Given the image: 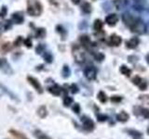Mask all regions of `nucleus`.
<instances>
[{
    "mask_svg": "<svg viewBox=\"0 0 149 139\" xmlns=\"http://www.w3.org/2000/svg\"><path fill=\"white\" fill-rule=\"evenodd\" d=\"M118 21V17L116 14H109L108 16L105 17V22L109 26H115Z\"/></svg>",
    "mask_w": 149,
    "mask_h": 139,
    "instance_id": "nucleus-10",
    "label": "nucleus"
},
{
    "mask_svg": "<svg viewBox=\"0 0 149 139\" xmlns=\"http://www.w3.org/2000/svg\"><path fill=\"white\" fill-rule=\"evenodd\" d=\"M127 132L130 134V136H132L134 137H141L142 136V133L138 131H135V130H127Z\"/></svg>",
    "mask_w": 149,
    "mask_h": 139,
    "instance_id": "nucleus-31",
    "label": "nucleus"
},
{
    "mask_svg": "<svg viewBox=\"0 0 149 139\" xmlns=\"http://www.w3.org/2000/svg\"><path fill=\"white\" fill-rule=\"evenodd\" d=\"M27 12L31 16H39L42 13V5L37 0H28Z\"/></svg>",
    "mask_w": 149,
    "mask_h": 139,
    "instance_id": "nucleus-2",
    "label": "nucleus"
},
{
    "mask_svg": "<svg viewBox=\"0 0 149 139\" xmlns=\"http://www.w3.org/2000/svg\"><path fill=\"white\" fill-rule=\"evenodd\" d=\"M45 35H46V30L43 29V28H39V29L36 30V38H43Z\"/></svg>",
    "mask_w": 149,
    "mask_h": 139,
    "instance_id": "nucleus-26",
    "label": "nucleus"
},
{
    "mask_svg": "<svg viewBox=\"0 0 149 139\" xmlns=\"http://www.w3.org/2000/svg\"><path fill=\"white\" fill-rule=\"evenodd\" d=\"M129 119H130L129 114L124 110L121 111L120 113H118V115H116V120H118V122H126Z\"/></svg>",
    "mask_w": 149,
    "mask_h": 139,
    "instance_id": "nucleus-17",
    "label": "nucleus"
},
{
    "mask_svg": "<svg viewBox=\"0 0 149 139\" xmlns=\"http://www.w3.org/2000/svg\"><path fill=\"white\" fill-rule=\"evenodd\" d=\"M0 70L5 73V74H10L13 73V70L10 67V65L8 62V60L4 58H0Z\"/></svg>",
    "mask_w": 149,
    "mask_h": 139,
    "instance_id": "nucleus-5",
    "label": "nucleus"
},
{
    "mask_svg": "<svg viewBox=\"0 0 149 139\" xmlns=\"http://www.w3.org/2000/svg\"><path fill=\"white\" fill-rule=\"evenodd\" d=\"M72 54H73V57H74V60H76V62H77L79 64H82L85 62V58H86L85 52H84L83 48L80 45H73Z\"/></svg>",
    "mask_w": 149,
    "mask_h": 139,
    "instance_id": "nucleus-3",
    "label": "nucleus"
},
{
    "mask_svg": "<svg viewBox=\"0 0 149 139\" xmlns=\"http://www.w3.org/2000/svg\"><path fill=\"white\" fill-rule=\"evenodd\" d=\"M146 61H147V63L149 64V54H148V55L146 56Z\"/></svg>",
    "mask_w": 149,
    "mask_h": 139,
    "instance_id": "nucleus-46",
    "label": "nucleus"
},
{
    "mask_svg": "<svg viewBox=\"0 0 149 139\" xmlns=\"http://www.w3.org/2000/svg\"><path fill=\"white\" fill-rule=\"evenodd\" d=\"M44 58H45V60L48 63H51V62H52L53 57H52V55H51L49 52H45V54H44Z\"/></svg>",
    "mask_w": 149,
    "mask_h": 139,
    "instance_id": "nucleus-30",
    "label": "nucleus"
},
{
    "mask_svg": "<svg viewBox=\"0 0 149 139\" xmlns=\"http://www.w3.org/2000/svg\"><path fill=\"white\" fill-rule=\"evenodd\" d=\"M7 12H8V9L6 7H2L1 10H0V18H4L5 16L7 15Z\"/></svg>",
    "mask_w": 149,
    "mask_h": 139,
    "instance_id": "nucleus-39",
    "label": "nucleus"
},
{
    "mask_svg": "<svg viewBox=\"0 0 149 139\" xmlns=\"http://www.w3.org/2000/svg\"><path fill=\"white\" fill-rule=\"evenodd\" d=\"M135 1H140V0H135Z\"/></svg>",
    "mask_w": 149,
    "mask_h": 139,
    "instance_id": "nucleus-48",
    "label": "nucleus"
},
{
    "mask_svg": "<svg viewBox=\"0 0 149 139\" xmlns=\"http://www.w3.org/2000/svg\"><path fill=\"white\" fill-rule=\"evenodd\" d=\"M22 44V38L21 36H19L18 38L16 39V41L14 42V45H15L16 46H19V45H21Z\"/></svg>",
    "mask_w": 149,
    "mask_h": 139,
    "instance_id": "nucleus-43",
    "label": "nucleus"
},
{
    "mask_svg": "<svg viewBox=\"0 0 149 139\" xmlns=\"http://www.w3.org/2000/svg\"><path fill=\"white\" fill-rule=\"evenodd\" d=\"M97 98H98V100H99L100 102H102V103H105V102L107 101V96L105 95V93L102 92V91H100L99 93H98Z\"/></svg>",
    "mask_w": 149,
    "mask_h": 139,
    "instance_id": "nucleus-23",
    "label": "nucleus"
},
{
    "mask_svg": "<svg viewBox=\"0 0 149 139\" xmlns=\"http://www.w3.org/2000/svg\"><path fill=\"white\" fill-rule=\"evenodd\" d=\"M81 8H82V11L86 14H90L91 12V6L90 5V3H88V2H84Z\"/></svg>",
    "mask_w": 149,
    "mask_h": 139,
    "instance_id": "nucleus-22",
    "label": "nucleus"
},
{
    "mask_svg": "<svg viewBox=\"0 0 149 139\" xmlns=\"http://www.w3.org/2000/svg\"><path fill=\"white\" fill-rule=\"evenodd\" d=\"M49 92L50 93V94H52L53 96H59L61 95V93H62L63 91V88L60 87L58 85H56V83H54L53 85H51L48 88Z\"/></svg>",
    "mask_w": 149,
    "mask_h": 139,
    "instance_id": "nucleus-11",
    "label": "nucleus"
},
{
    "mask_svg": "<svg viewBox=\"0 0 149 139\" xmlns=\"http://www.w3.org/2000/svg\"><path fill=\"white\" fill-rule=\"evenodd\" d=\"M84 75L88 80H95L97 76V69L94 66H88L84 70Z\"/></svg>",
    "mask_w": 149,
    "mask_h": 139,
    "instance_id": "nucleus-4",
    "label": "nucleus"
},
{
    "mask_svg": "<svg viewBox=\"0 0 149 139\" xmlns=\"http://www.w3.org/2000/svg\"><path fill=\"white\" fill-rule=\"evenodd\" d=\"M0 89L3 90L5 93H6V94H7L9 97H10V98H11L12 100L16 101V102H19V98H18V97H17L15 95H14L10 90H8V88H7L6 86H4L3 85H1V83H0Z\"/></svg>",
    "mask_w": 149,
    "mask_h": 139,
    "instance_id": "nucleus-16",
    "label": "nucleus"
},
{
    "mask_svg": "<svg viewBox=\"0 0 149 139\" xmlns=\"http://www.w3.org/2000/svg\"><path fill=\"white\" fill-rule=\"evenodd\" d=\"M139 43H140L139 38H137V37H133V38H132L130 40L126 42V46H127V47L130 48V49H133L135 47H137V45H139Z\"/></svg>",
    "mask_w": 149,
    "mask_h": 139,
    "instance_id": "nucleus-13",
    "label": "nucleus"
},
{
    "mask_svg": "<svg viewBox=\"0 0 149 139\" xmlns=\"http://www.w3.org/2000/svg\"><path fill=\"white\" fill-rule=\"evenodd\" d=\"M80 1H81V0H72V2H73L74 5H77V4H79V3H80Z\"/></svg>",
    "mask_w": 149,
    "mask_h": 139,
    "instance_id": "nucleus-45",
    "label": "nucleus"
},
{
    "mask_svg": "<svg viewBox=\"0 0 149 139\" xmlns=\"http://www.w3.org/2000/svg\"><path fill=\"white\" fill-rule=\"evenodd\" d=\"M27 81L33 87L35 88L36 91L38 93V94H42V93H43V88H42L40 83L38 82L37 79L34 78L33 76H27Z\"/></svg>",
    "mask_w": 149,
    "mask_h": 139,
    "instance_id": "nucleus-7",
    "label": "nucleus"
},
{
    "mask_svg": "<svg viewBox=\"0 0 149 139\" xmlns=\"http://www.w3.org/2000/svg\"><path fill=\"white\" fill-rule=\"evenodd\" d=\"M97 120H98V122H106V120H108V117H107L105 114H98L97 115Z\"/></svg>",
    "mask_w": 149,
    "mask_h": 139,
    "instance_id": "nucleus-32",
    "label": "nucleus"
},
{
    "mask_svg": "<svg viewBox=\"0 0 149 139\" xmlns=\"http://www.w3.org/2000/svg\"><path fill=\"white\" fill-rule=\"evenodd\" d=\"M70 91H71L73 94H77V93L79 92V89L76 83H73V85H70Z\"/></svg>",
    "mask_w": 149,
    "mask_h": 139,
    "instance_id": "nucleus-33",
    "label": "nucleus"
},
{
    "mask_svg": "<svg viewBox=\"0 0 149 139\" xmlns=\"http://www.w3.org/2000/svg\"><path fill=\"white\" fill-rule=\"evenodd\" d=\"M119 71H120L121 73L124 74V75H125V76H127V77H130V74H132V70L129 69L127 66H125V65H122V66L120 67Z\"/></svg>",
    "mask_w": 149,
    "mask_h": 139,
    "instance_id": "nucleus-20",
    "label": "nucleus"
},
{
    "mask_svg": "<svg viewBox=\"0 0 149 139\" xmlns=\"http://www.w3.org/2000/svg\"><path fill=\"white\" fill-rule=\"evenodd\" d=\"M139 98L141 99V100H143V102H146V104H149V96H147V95H144V96H140Z\"/></svg>",
    "mask_w": 149,
    "mask_h": 139,
    "instance_id": "nucleus-40",
    "label": "nucleus"
},
{
    "mask_svg": "<svg viewBox=\"0 0 149 139\" xmlns=\"http://www.w3.org/2000/svg\"><path fill=\"white\" fill-rule=\"evenodd\" d=\"M8 133L17 139H29L24 133H22V132L18 131V130H15V129H9Z\"/></svg>",
    "mask_w": 149,
    "mask_h": 139,
    "instance_id": "nucleus-12",
    "label": "nucleus"
},
{
    "mask_svg": "<svg viewBox=\"0 0 149 139\" xmlns=\"http://www.w3.org/2000/svg\"><path fill=\"white\" fill-rule=\"evenodd\" d=\"M73 103V98L71 96H68L67 95H65L63 97V106L64 107H69Z\"/></svg>",
    "mask_w": 149,
    "mask_h": 139,
    "instance_id": "nucleus-27",
    "label": "nucleus"
},
{
    "mask_svg": "<svg viewBox=\"0 0 149 139\" xmlns=\"http://www.w3.org/2000/svg\"><path fill=\"white\" fill-rule=\"evenodd\" d=\"M93 56H94V58L97 60V61H102L104 59V55L102 54V53H93Z\"/></svg>",
    "mask_w": 149,
    "mask_h": 139,
    "instance_id": "nucleus-29",
    "label": "nucleus"
},
{
    "mask_svg": "<svg viewBox=\"0 0 149 139\" xmlns=\"http://www.w3.org/2000/svg\"><path fill=\"white\" fill-rule=\"evenodd\" d=\"M142 115L146 119H148L149 120V109H142Z\"/></svg>",
    "mask_w": 149,
    "mask_h": 139,
    "instance_id": "nucleus-38",
    "label": "nucleus"
},
{
    "mask_svg": "<svg viewBox=\"0 0 149 139\" xmlns=\"http://www.w3.org/2000/svg\"><path fill=\"white\" fill-rule=\"evenodd\" d=\"M121 100H122V97L119 96H114L111 97V101L114 102V103H119Z\"/></svg>",
    "mask_w": 149,
    "mask_h": 139,
    "instance_id": "nucleus-36",
    "label": "nucleus"
},
{
    "mask_svg": "<svg viewBox=\"0 0 149 139\" xmlns=\"http://www.w3.org/2000/svg\"><path fill=\"white\" fill-rule=\"evenodd\" d=\"M33 134H34V136L36 139H51L49 136H47L46 133H44L42 131H40V130H35Z\"/></svg>",
    "mask_w": 149,
    "mask_h": 139,
    "instance_id": "nucleus-18",
    "label": "nucleus"
},
{
    "mask_svg": "<svg viewBox=\"0 0 149 139\" xmlns=\"http://www.w3.org/2000/svg\"><path fill=\"white\" fill-rule=\"evenodd\" d=\"M56 29H57V32H59V34H61V35H62L63 39H65V35H66V31H65L61 25H58Z\"/></svg>",
    "mask_w": 149,
    "mask_h": 139,
    "instance_id": "nucleus-28",
    "label": "nucleus"
},
{
    "mask_svg": "<svg viewBox=\"0 0 149 139\" xmlns=\"http://www.w3.org/2000/svg\"><path fill=\"white\" fill-rule=\"evenodd\" d=\"M115 5L118 9L124 8L126 7V5H127V0H116Z\"/></svg>",
    "mask_w": 149,
    "mask_h": 139,
    "instance_id": "nucleus-21",
    "label": "nucleus"
},
{
    "mask_svg": "<svg viewBox=\"0 0 149 139\" xmlns=\"http://www.w3.org/2000/svg\"><path fill=\"white\" fill-rule=\"evenodd\" d=\"M73 111L76 114H79L80 113V106H79V104H74V107H73Z\"/></svg>",
    "mask_w": 149,
    "mask_h": 139,
    "instance_id": "nucleus-37",
    "label": "nucleus"
},
{
    "mask_svg": "<svg viewBox=\"0 0 149 139\" xmlns=\"http://www.w3.org/2000/svg\"><path fill=\"white\" fill-rule=\"evenodd\" d=\"M10 44L9 43H8V44H4L3 45H2V52L3 53H6V52H8V51H9L10 50Z\"/></svg>",
    "mask_w": 149,
    "mask_h": 139,
    "instance_id": "nucleus-35",
    "label": "nucleus"
},
{
    "mask_svg": "<svg viewBox=\"0 0 149 139\" xmlns=\"http://www.w3.org/2000/svg\"><path fill=\"white\" fill-rule=\"evenodd\" d=\"M71 74V71H70V68L67 65H64L63 67V71H62V75L63 78H68Z\"/></svg>",
    "mask_w": 149,
    "mask_h": 139,
    "instance_id": "nucleus-25",
    "label": "nucleus"
},
{
    "mask_svg": "<svg viewBox=\"0 0 149 139\" xmlns=\"http://www.w3.org/2000/svg\"><path fill=\"white\" fill-rule=\"evenodd\" d=\"M147 133L149 134V127H148V129H147Z\"/></svg>",
    "mask_w": 149,
    "mask_h": 139,
    "instance_id": "nucleus-47",
    "label": "nucleus"
},
{
    "mask_svg": "<svg viewBox=\"0 0 149 139\" xmlns=\"http://www.w3.org/2000/svg\"><path fill=\"white\" fill-rule=\"evenodd\" d=\"M122 20L125 24L130 28V31L132 32H135V34H143L146 32V24H144V22L142 20H140V19L135 18L130 15V14L125 13L122 16Z\"/></svg>",
    "mask_w": 149,
    "mask_h": 139,
    "instance_id": "nucleus-1",
    "label": "nucleus"
},
{
    "mask_svg": "<svg viewBox=\"0 0 149 139\" xmlns=\"http://www.w3.org/2000/svg\"><path fill=\"white\" fill-rule=\"evenodd\" d=\"M102 26H104V24H102V22L101 20H96L94 21V25H93V28H94V30L96 32H101L102 30Z\"/></svg>",
    "mask_w": 149,
    "mask_h": 139,
    "instance_id": "nucleus-24",
    "label": "nucleus"
},
{
    "mask_svg": "<svg viewBox=\"0 0 149 139\" xmlns=\"http://www.w3.org/2000/svg\"><path fill=\"white\" fill-rule=\"evenodd\" d=\"M7 139H8V138H7Z\"/></svg>",
    "mask_w": 149,
    "mask_h": 139,
    "instance_id": "nucleus-49",
    "label": "nucleus"
},
{
    "mask_svg": "<svg viewBox=\"0 0 149 139\" xmlns=\"http://www.w3.org/2000/svg\"><path fill=\"white\" fill-rule=\"evenodd\" d=\"M49 3L51 5L58 7V6H60V4H61V2H62V0H49Z\"/></svg>",
    "mask_w": 149,
    "mask_h": 139,
    "instance_id": "nucleus-41",
    "label": "nucleus"
},
{
    "mask_svg": "<svg viewBox=\"0 0 149 139\" xmlns=\"http://www.w3.org/2000/svg\"><path fill=\"white\" fill-rule=\"evenodd\" d=\"M37 115L39 116L41 119H45L48 115V110H47L46 106H40L38 109H37Z\"/></svg>",
    "mask_w": 149,
    "mask_h": 139,
    "instance_id": "nucleus-19",
    "label": "nucleus"
},
{
    "mask_svg": "<svg viewBox=\"0 0 149 139\" xmlns=\"http://www.w3.org/2000/svg\"><path fill=\"white\" fill-rule=\"evenodd\" d=\"M80 43L82 44L83 47H85L87 50H90L92 51V44H91V41L90 39V37L88 35H81L80 36Z\"/></svg>",
    "mask_w": 149,
    "mask_h": 139,
    "instance_id": "nucleus-8",
    "label": "nucleus"
},
{
    "mask_svg": "<svg viewBox=\"0 0 149 139\" xmlns=\"http://www.w3.org/2000/svg\"><path fill=\"white\" fill-rule=\"evenodd\" d=\"M24 45L27 46L28 48H30V47H32V41H31V39L30 38H27V39H25L24 41Z\"/></svg>",
    "mask_w": 149,
    "mask_h": 139,
    "instance_id": "nucleus-44",
    "label": "nucleus"
},
{
    "mask_svg": "<svg viewBox=\"0 0 149 139\" xmlns=\"http://www.w3.org/2000/svg\"><path fill=\"white\" fill-rule=\"evenodd\" d=\"M81 120H82V123H83V128L85 129L87 132H91L94 130L95 125H94V122H93V120L87 117V116H83Z\"/></svg>",
    "mask_w": 149,
    "mask_h": 139,
    "instance_id": "nucleus-6",
    "label": "nucleus"
},
{
    "mask_svg": "<svg viewBox=\"0 0 149 139\" xmlns=\"http://www.w3.org/2000/svg\"><path fill=\"white\" fill-rule=\"evenodd\" d=\"M12 20L13 21L17 23V24H21L23 22L24 20V17H23V13L22 12H15L12 14Z\"/></svg>",
    "mask_w": 149,
    "mask_h": 139,
    "instance_id": "nucleus-14",
    "label": "nucleus"
},
{
    "mask_svg": "<svg viewBox=\"0 0 149 139\" xmlns=\"http://www.w3.org/2000/svg\"><path fill=\"white\" fill-rule=\"evenodd\" d=\"M45 50V45L43 44H39L36 47V54H42Z\"/></svg>",
    "mask_w": 149,
    "mask_h": 139,
    "instance_id": "nucleus-34",
    "label": "nucleus"
},
{
    "mask_svg": "<svg viewBox=\"0 0 149 139\" xmlns=\"http://www.w3.org/2000/svg\"><path fill=\"white\" fill-rule=\"evenodd\" d=\"M11 28V22L8 21H5L4 22V29L5 30H8V29H10Z\"/></svg>",
    "mask_w": 149,
    "mask_h": 139,
    "instance_id": "nucleus-42",
    "label": "nucleus"
},
{
    "mask_svg": "<svg viewBox=\"0 0 149 139\" xmlns=\"http://www.w3.org/2000/svg\"><path fill=\"white\" fill-rule=\"evenodd\" d=\"M122 40H121V37H119L116 34H112L110 36V40H109V44L110 45H114V46H118Z\"/></svg>",
    "mask_w": 149,
    "mask_h": 139,
    "instance_id": "nucleus-15",
    "label": "nucleus"
},
{
    "mask_svg": "<svg viewBox=\"0 0 149 139\" xmlns=\"http://www.w3.org/2000/svg\"><path fill=\"white\" fill-rule=\"evenodd\" d=\"M132 83H134V85H138L139 88H140V90H142V91L146 90V87H147L146 83L144 82L140 76H135V77L132 79Z\"/></svg>",
    "mask_w": 149,
    "mask_h": 139,
    "instance_id": "nucleus-9",
    "label": "nucleus"
}]
</instances>
